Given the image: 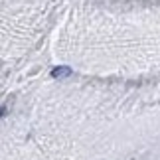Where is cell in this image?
I'll list each match as a JSON object with an SVG mask.
<instances>
[{
  "instance_id": "7a4b0ae2",
  "label": "cell",
  "mask_w": 160,
  "mask_h": 160,
  "mask_svg": "<svg viewBox=\"0 0 160 160\" xmlns=\"http://www.w3.org/2000/svg\"><path fill=\"white\" fill-rule=\"evenodd\" d=\"M73 0H0V59L22 58L50 38Z\"/></svg>"
},
{
  "instance_id": "6da1fadb",
  "label": "cell",
  "mask_w": 160,
  "mask_h": 160,
  "mask_svg": "<svg viewBox=\"0 0 160 160\" xmlns=\"http://www.w3.org/2000/svg\"><path fill=\"white\" fill-rule=\"evenodd\" d=\"M50 38L69 71L160 69V0H73Z\"/></svg>"
}]
</instances>
